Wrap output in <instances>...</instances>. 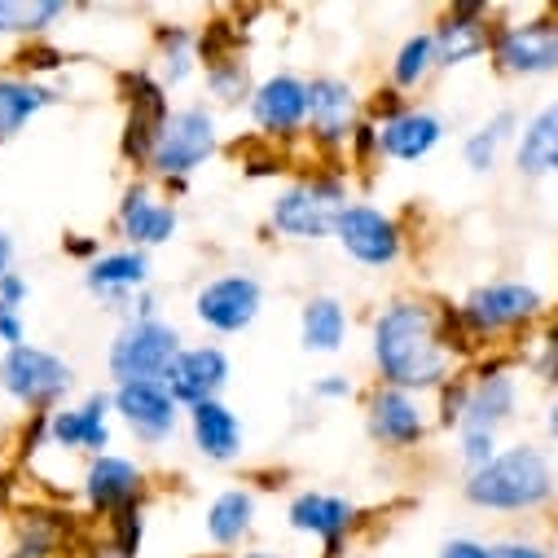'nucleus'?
Wrapping results in <instances>:
<instances>
[{
	"mask_svg": "<svg viewBox=\"0 0 558 558\" xmlns=\"http://www.w3.org/2000/svg\"><path fill=\"white\" fill-rule=\"evenodd\" d=\"M471 343L458 326V313L432 295H391L369 317V365L374 383L436 396L449 378H458Z\"/></svg>",
	"mask_w": 558,
	"mask_h": 558,
	"instance_id": "nucleus-1",
	"label": "nucleus"
},
{
	"mask_svg": "<svg viewBox=\"0 0 558 558\" xmlns=\"http://www.w3.org/2000/svg\"><path fill=\"white\" fill-rule=\"evenodd\" d=\"M348 203H352V172L339 163L313 168V172H300L287 185L272 190V198L264 207V229L272 238L300 242V246L335 242V225Z\"/></svg>",
	"mask_w": 558,
	"mask_h": 558,
	"instance_id": "nucleus-2",
	"label": "nucleus"
},
{
	"mask_svg": "<svg viewBox=\"0 0 558 558\" xmlns=\"http://www.w3.org/2000/svg\"><path fill=\"white\" fill-rule=\"evenodd\" d=\"M554 462L536 445H506L488 466L462 475V501L488 514H536L554 501Z\"/></svg>",
	"mask_w": 558,
	"mask_h": 558,
	"instance_id": "nucleus-3",
	"label": "nucleus"
},
{
	"mask_svg": "<svg viewBox=\"0 0 558 558\" xmlns=\"http://www.w3.org/2000/svg\"><path fill=\"white\" fill-rule=\"evenodd\" d=\"M220 155V119H216V106L211 101H185L172 110L159 146H155V159H150V181L177 203L194 172L207 168L211 159Z\"/></svg>",
	"mask_w": 558,
	"mask_h": 558,
	"instance_id": "nucleus-4",
	"label": "nucleus"
},
{
	"mask_svg": "<svg viewBox=\"0 0 558 558\" xmlns=\"http://www.w3.org/2000/svg\"><path fill=\"white\" fill-rule=\"evenodd\" d=\"M114 88H119V106H123V128H119V155L123 163L146 177L150 172V159H155V146L172 119V93L155 80L150 66H123L114 75Z\"/></svg>",
	"mask_w": 558,
	"mask_h": 558,
	"instance_id": "nucleus-5",
	"label": "nucleus"
},
{
	"mask_svg": "<svg viewBox=\"0 0 558 558\" xmlns=\"http://www.w3.org/2000/svg\"><path fill=\"white\" fill-rule=\"evenodd\" d=\"M453 313H458V326L475 352L493 339H506V335L536 326L545 313V295L532 282H519V277H497V282H480L475 291H466Z\"/></svg>",
	"mask_w": 558,
	"mask_h": 558,
	"instance_id": "nucleus-6",
	"label": "nucleus"
},
{
	"mask_svg": "<svg viewBox=\"0 0 558 558\" xmlns=\"http://www.w3.org/2000/svg\"><path fill=\"white\" fill-rule=\"evenodd\" d=\"M75 378H80L75 365L53 348L23 343V348L0 352V391H5L19 409H27L32 417L62 409L66 396L75 391Z\"/></svg>",
	"mask_w": 558,
	"mask_h": 558,
	"instance_id": "nucleus-7",
	"label": "nucleus"
},
{
	"mask_svg": "<svg viewBox=\"0 0 558 558\" xmlns=\"http://www.w3.org/2000/svg\"><path fill=\"white\" fill-rule=\"evenodd\" d=\"M361 123H365V93L348 75H330V71L308 75V128H304V142L326 163H339L348 155Z\"/></svg>",
	"mask_w": 558,
	"mask_h": 558,
	"instance_id": "nucleus-8",
	"label": "nucleus"
},
{
	"mask_svg": "<svg viewBox=\"0 0 558 558\" xmlns=\"http://www.w3.org/2000/svg\"><path fill=\"white\" fill-rule=\"evenodd\" d=\"M181 348H185V335L168 317H155V322H119V330L110 335V348H106L110 387L155 383V378L163 383V374L172 369V361L181 356Z\"/></svg>",
	"mask_w": 558,
	"mask_h": 558,
	"instance_id": "nucleus-9",
	"label": "nucleus"
},
{
	"mask_svg": "<svg viewBox=\"0 0 558 558\" xmlns=\"http://www.w3.org/2000/svg\"><path fill=\"white\" fill-rule=\"evenodd\" d=\"M361 417H365V436L383 453H417L436 432V413L427 396H413L387 383H369L361 391Z\"/></svg>",
	"mask_w": 558,
	"mask_h": 558,
	"instance_id": "nucleus-10",
	"label": "nucleus"
},
{
	"mask_svg": "<svg viewBox=\"0 0 558 558\" xmlns=\"http://www.w3.org/2000/svg\"><path fill=\"white\" fill-rule=\"evenodd\" d=\"M335 246L343 251V259H352L356 268H369V272H387L404 259L409 251V233L400 225L396 211L378 207V203H365V198H352L335 225Z\"/></svg>",
	"mask_w": 558,
	"mask_h": 558,
	"instance_id": "nucleus-11",
	"label": "nucleus"
},
{
	"mask_svg": "<svg viewBox=\"0 0 558 558\" xmlns=\"http://www.w3.org/2000/svg\"><path fill=\"white\" fill-rule=\"evenodd\" d=\"M194 322L216 339L246 335L264 313V282L251 268H220L194 291Z\"/></svg>",
	"mask_w": 558,
	"mask_h": 558,
	"instance_id": "nucleus-12",
	"label": "nucleus"
},
{
	"mask_svg": "<svg viewBox=\"0 0 558 558\" xmlns=\"http://www.w3.org/2000/svg\"><path fill=\"white\" fill-rule=\"evenodd\" d=\"M493 66L506 80H545L558 75V5L514 19V23H493Z\"/></svg>",
	"mask_w": 558,
	"mask_h": 558,
	"instance_id": "nucleus-13",
	"label": "nucleus"
},
{
	"mask_svg": "<svg viewBox=\"0 0 558 558\" xmlns=\"http://www.w3.org/2000/svg\"><path fill=\"white\" fill-rule=\"evenodd\" d=\"M246 119L268 146H295L308 128V75L268 71L246 97Z\"/></svg>",
	"mask_w": 558,
	"mask_h": 558,
	"instance_id": "nucleus-14",
	"label": "nucleus"
},
{
	"mask_svg": "<svg viewBox=\"0 0 558 558\" xmlns=\"http://www.w3.org/2000/svg\"><path fill=\"white\" fill-rule=\"evenodd\" d=\"M287 527L304 541H313L322 554L317 558H339L348 549V541L365 527V510L348 497V493H330V488H300L287 501Z\"/></svg>",
	"mask_w": 558,
	"mask_h": 558,
	"instance_id": "nucleus-15",
	"label": "nucleus"
},
{
	"mask_svg": "<svg viewBox=\"0 0 558 558\" xmlns=\"http://www.w3.org/2000/svg\"><path fill=\"white\" fill-rule=\"evenodd\" d=\"M110 229L119 246L132 251H159L181 233V207L150 181V177H132L114 203Z\"/></svg>",
	"mask_w": 558,
	"mask_h": 558,
	"instance_id": "nucleus-16",
	"label": "nucleus"
},
{
	"mask_svg": "<svg viewBox=\"0 0 558 558\" xmlns=\"http://www.w3.org/2000/svg\"><path fill=\"white\" fill-rule=\"evenodd\" d=\"M114 400V423L142 445V449H163L177 440V432L185 427V409L177 404V396L168 391V383H123L110 387Z\"/></svg>",
	"mask_w": 558,
	"mask_h": 558,
	"instance_id": "nucleus-17",
	"label": "nucleus"
},
{
	"mask_svg": "<svg viewBox=\"0 0 558 558\" xmlns=\"http://www.w3.org/2000/svg\"><path fill=\"white\" fill-rule=\"evenodd\" d=\"M150 497V475L146 466L128 458V453H101V458H88L84 471H80V501L93 519H114L132 506H146Z\"/></svg>",
	"mask_w": 558,
	"mask_h": 558,
	"instance_id": "nucleus-18",
	"label": "nucleus"
},
{
	"mask_svg": "<svg viewBox=\"0 0 558 558\" xmlns=\"http://www.w3.org/2000/svg\"><path fill=\"white\" fill-rule=\"evenodd\" d=\"M84 291L106 308L128 317L132 300L155 287V259L150 251H132V246H106L88 268H84Z\"/></svg>",
	"mask_w": 558,
	"mask_h": 558,
	"instance_id": "nucleus-19",
	"label": "nucleus"
},
{
	"mask_svg": "<svg viewBox=\"0 0 558 558\" xmlns=\"http://www.w3.org/2000/svg\"><path fill=\"white\" fill-rule=\"evenodd\" d=\"M110 445H114V400H110V391L97 387L80 404H62V409L49 413V449L80 453L88 462V458L110 453Z\"/></svg>",
	"mask_w": 558,
	"mask_h": 558,
	"instance_id": "nucleus-20",
	"label": "nucleus"
},
{
	"mask_svg": "<svg viewBox=\"0 0 558 558\" xmlns=\"http://www.w3.org/2000/svg\"><path fill=\"white\" fill-rule=\"evenodd\" d=\"M493 14L480 0H458V5H445L440 19L432 23L436 36V53H440V71H458L471 66L480 58L493 53Z\"/></svg>",
	"mask_w": 558,
	"mask_h": 558,
	"instance_id": "nucleus-21",
	"label": "nucleus"
},
{
	"mask_svg": "<svg viewBox=\"0 0 558 558\" xmlns=\"http://www.w3.org/2000/svg\"><path fill=\"white\" fill-rule=\"evenodd\" d=\"M233 378V361L220 343H185L172 369L163 374L168 391L177 396L181 409H198L211 400H225V387Z\"/></svg>",
	"mask_w": 558,
	"mask_h": 558,
	"instance_id": "nucleus-22",
	"label": "nucleus"
},
{
	"mask_svg": "<svg viewBox=\"0 0 558 558\" xmlns=\"http://www.w3.org/2000/svg\"><path fill=\"white\" fill-rule=\"evenodd\" d=\"M374 128H378L383 163H423V159H432L440 150V142L449 136L445 114L423 106V101H409L404 110H396L391 119H383Z\"/></svg>",
	"mask_w": 558,
	"mask_h": 558,
	"instance_id": "nucleus-23",
	"label": "nucleus"
},
{
	"mask_svg": "<svg viewBox=\"0 0 558 558\" xmlns=\"http://www.w3.org/2000/svg\"><path fill=\"white\" fill-rule=\"evenodd\" d=\"M519 413V378L510 374V361H484L471 374V396L458 432H501Z\"/></svg>",
	"mask_w": 558,
	"mask_h": 558,
	"instance_id": "nucleus-24",
	"label": "nucleus"
},
{
	"mask_svg": "<svg viewBox=\"0 0 558 558\" xmlns=\"http://www.w3.org/2000/svg\"><path fill=\"white\" fill-rule=\"evenodd\" d=\"M185 436L194 453L211 466H233L246 449V423L229 400H211L198 409H185Z\"/></svg>",
	"mask_w": 558,
	"mask_h": 558,
	"instance_id": "nucleus-25",
	"label": "nucleus"
},
{
	"mask_svg": "<svg viewBox=\"0 0 558 558\" xmlns=\"http://www.w3.org/2000/svg\"><path fill=\"white\" fill-rule=\"evenodd\" d=\"M255 519H259V497L251 484H229L220 488L211 501H207V514H203V536L211 549L229 554V549H242L255 532Z\"/></svg>",
	"mask_w": 558,
	"mask_h": 558,
	"instance_id": "nucleus-26",
	"label": "nucleus"
},
{
	"mask_svg": "<svg viewBox=\"0 0 558 558\" xmlns=\"http://www.w3.org/2000/svg\"><path fill=\"white\" fill-rule=\"evenodd\" d=\"M514 172L523 181H545L558 177V97H549L541 110H532L519 123L514 136Z\"/></svg>",
	"mask_w": 558,
	"mask_h": 558,
	"instance_id": "nucleus-27",
	"label": "nucleus"
},
{
	"mask_svg": "<svg viewBox=\"0 0 558 558\" xmlns=\"http://www.w3.org/2000/svg\"><path fill=\"white\" fill-rule=\"evenodd\" d=\"M62 101V88L49 80H36L27 71H0V146L14 142V136L45 114L49 106Z\"/></svg>",
	"mask_w": 558,
	"mask_h": 558,
	"instance_id": "nucleus-28",
	"label": "nucleus"
},
{
	"mask_svg": "<svg viewBox=\"0 0 558 558\" xmlns=\"http://www.w3.org/2000/svg\"><path fill=\"white\" fill-rule=\"evenodd\" d=\"M155 80L168 93H181L194 84V75H203V58H198V27L190 23H159L155 27V62H150Z\"/></svg>",
	"mask_w": 558,
	"mask_h": 558,
	"instance_id": "nucleus-29",
	"label": "nucleus"
},
{
	"mask_svg": "<svg viewBox=\"0 0 558 558\" xmlns=\"http://www.w3.org/2000/svg\"><path fill=\"white\" fill-rule=\"evenodd\" d=\"M352 335V313L339 295H308L300 308V348L308 356H339Z\"/></svg>",
	"mask_w": 558,
	"mask_h": 558,
	"instance_id": "nucleus-30",
	"label": "nucleus"
},
{
	"mask_svg": "<svg viewBox=\"0 0 558 558\" xmlns=\"http://www.w3.org/2000/svg\"><path fill=\"white\" fill-rule=\"evenodd\" d=\"M436 71H440V53H436V36H432V27L409 32V36L396 45L391 62H387V88H396L400 97L423 93V88L432 84Z\"/></svg>",
	"mask_w": 558,
	"mask_h": 558,
	"instance_id": "nucleus-31",
	"label": "nucleus"
},
{
	"mask_svg": "<svg viewBox=\"0 0 558 558\" xmlns=\"http://www.w3.org/2000/svg\"><path fill=\"white\" fill-rule=\"evenodd\" d=\"M514 136H519V110L501 106L493 110L475 132H466V142H462V163L475 172V177H488L506 150H514Z\"/></svg>",
	"mask_w": 558,
	"mask_h": 558,
	"instance_id": "nucleus-32",
	"label": "nucleus"
},
{
	"mask_svg": "<svg viewBox=\"0 0 558 558\" xmlns=\"http://www.w3.org/2000/svg\"><path fill=\"white\" fill-rule=\"evenodd\" d=\"M62 19V0H0V40H45Z\"/></svg>",
	"mask_w": 558,
	"mask_h": 558,
	"instance_id": "nucleus-33",
	"label": "nucleus"
},
{
	"mask_svg": "<svg viewBox=\"0 0 558 558\" xmlns=\"http://www.w3.org/2000/svg\"><path fill=\"white\" fill-rule=\"evenodd\" d=\"M146 527H150L146 506H132V510L114 514V519L106 523V545H110V554H114V558H142V554H146Z\"/></svg>",
	"mask_w": 558,
	"mask_h": 558,
	"instance_id": "nucleus-34",
	"label": "nucleus"
},
{
	"mask_svg": "<svg viewBox=\"0 0 558 558\" xmlns=\"http://www.w3.org/2000/svg\"><path fill=\"white\" fill-rule=\"evenodd\" d=\"M58 545H62V532L58 523H45V519H32L19 527V541L10 545L5 558H58Z\"/></svg>",
	"mask_w": 558,
	"mask_h": 558,
	"instance_id": "nucleus-35",
	"label": "nucleus"
},
{
	"mask_svg": "<svg viewBox=\"0 0 558 558\" xmlns=\"http://www.w3.org/2000/svg\"><path fill=\"white\" fill-rule=\"evenodd\" d=\"M466 396H471V374H458V378H449V383L436 391L432 413H436V427H440V432H458V427H462Z\"/></svg>",
	"mask_w": 558,
	"mask_h": 558,
	"instance_id": "nucleus-36",
	"label": "nucleus"
},
{
	"mask_svg": "<svg viewBox=\"0 0 558 558\" xmlns=\"http://www.w3.org/2000/svg\"><path fill=\"white\" fill-rule=\"evenodd\" d=\"M348 168L352 172H361V177H369L374 168H383V150H378V128L365 119L361 128H356V136H352V146H348Z\"/></svg>",
	"mask_w": 558,
	"mask_h": 558,
	"instance_id": "nucleus-37",
	"label": "nucleus"
},
{
	"mask_svg": "<svg viewBox=\"0 0 558 558\" xmlns=\"http://www.w3.org/2000/svg\"><path fill=\"white\" fill-rule=\"evenodd\" d=\"M308 396H313V400H322V404H343V400H352V396H356V383H352L348 374H322V378H313Z\"/></svg>",
	"mask_w": 558,
	"mask_h": 558,
	"instance_id": "nucleus-38",
	"label": "nucleus"
},
{
	"mask_svg": "<svg viewBox=\"0 0 558 558\" xmlns=\"http://www.w3.org/2000/svg\"><path fill=\"white\" fill-rule=\"evenodd\" d=\"M32 300V282L14 268V272H5L0 277V308H14V313H23V304Z\"/></svg>",
	"mask_w": 558,
	"mask_h": 558,
	"instance_id": "nucleus-39",
	"label": "nucleus"
},
{
	"mask_svg": "<svg viewBox=\"0 0 558 558\" xmlns=\"http://www.w3.org/2000/svg\"><path fill=\"white\" fill-rule=\"evenodd\" d=\"M62 251H66L80 268H88L106 246H101V238H93V233H66V238H62Z\"/></svg>",
	"mask_w": 558,
	"mask_h": 558,
	"instance_id": "nucleus-40",
	"label": "nucleus"
},
{
	"mask_svg": "<svg viewBox=\"0 0 558 558\" xmlns=\"http://www.w3.org/2000/svg\"><path fill=\"white\" fill-rule=\"evenodd\" d=\"M436 558H493V545L480 536H449Z\"/></svg>",
	"mask_w": 558,
	"mask_h": 558,
	"instance_id": "nucleus-41",
	"label": "nucleus"
},
{
	"mask_svg": "<svg viewBox=\"0 0 558 558\" xmlns=\"http://www.w3.org/2000/svg\"><path fill=\"white\" fill-rule=\"evenodd\" d=\"M27 343V317L14 308H0V352L23 348Z\"/></svg>",
	"mask_w": 558,
	"mask_h": 558,
	"instance_id": "nucleus-42",
	"label": "nucleus"
},
{
	"mask_svg": "<svg viewBox=\"0 0 558 558\" xmlns=\"http://www.w3.org/2000/svg\"><path fill=\"white\" fill-rule=\"evenodd\" d=\"M493 558H554V554L545 545H536V541L506 536V541H493Z\"/></svg>",
	"mask_w": 558,
	"mask_h": 558,
	"instance_id": "nucleus-43",
	"label": "nucleus"
},
{
	"mask_svg": "<svg viewBox=\"0 0 558 558\" xmlns=\"http://www.w3.org/2000/svg\"><path fill=\"white\" fill-rule=\"evenodd\" d=\"M14 259H19V242H14V233L5 225H0V277L14 272Z\"/></svg>",
	"mask_w": 558,
	"mask_h": 558,
	"instance_id": "nucleus-44",
	"label": "nucleus"
},
{
	"mask_svg": "<svg viewBox=\"0 0 558 558\" xmlns=\"http://www.w3.org/2000/svg\"><path fill=\"white\" fill-rule=\"evenodd\" d=\"M238 558H291V554H277V549H259V545H255V549H242Z\"/></svg>",
	"mask_w": 558,
	"mask_h": 558,
	"instance_id": "nucleus-45",
	"label": "nucleus"
},
{
	"mask_svg": "<svg viewBox=\"0 0 558 558\" xmlns=\"http://www.w3.org/2000/svg\"><path fill=\"white\" fill-rule=\"evenodd\" d=\"M545 432H549V436H554V440H558V404H554V409H549V413H545Z\"/></svg>",
	"mask_w": 558,
	"mask_h": 558,
	"instance_id": "nucleus-46",
	"label": "nucleus"
}]
</instances>
